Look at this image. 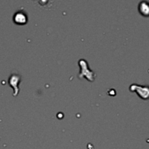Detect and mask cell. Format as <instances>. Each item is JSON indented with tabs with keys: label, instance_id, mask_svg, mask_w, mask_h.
<instances>
[{
	"label": "cell",
	"instance_id": "obj_1",
	"mask_svg": "<svg viewBox=\"0 0 149 149\" xmlns=\"http://www.w3.org/2000/svg\"><path fill=\"white\" fill-rule=\"evenodd\" d=\"M130 90L132 92H136L137 95L143 100L149 99V86L132 84L130 87Z\"/></svg>",
	"mask_w": 149,
	"mask_h": 149
},
{
	"label": "cell",
	"instance_id": "obj_2",
	"mask_svg": "<svg viewBox=\"0 0 149 149\" xmlns=\"http://www.w3.org/2000/svg\"><path fill=\"white\" fill-rule=\"evenodd\" d=\"M13 20L16 24L24 25L27 23L28 17L27 15L23 11H18L14 15Z\"/></svg>",
	"mask_w": 149,
	"mask_h": 149
},
{
	"label": "cell",
	"instance_id": "obj_3",
	"mask_svg": "<svg viewBox=\"0 0 149 149\" xmlns=\"http://www.w3.org/2000/svg\"><path fill=\"white\" fill-rule=\"evenodd\" d=\"M139 12L143 16H149V4L147 2H142L139 5Z\"/></svg>",
	"mask_w": 149,
	"mask_h": 149
}]
</instances>
